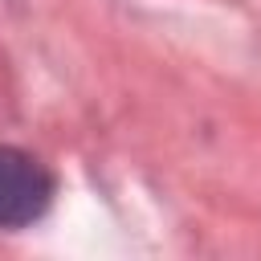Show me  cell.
<instances>
[{
	"mask_svg": "<svg viewBox=\"0 0 261 261\" xmlns=\"http://www.w3.org/2000/svg\"><path fill=\"white\" fill-rule=\"evenodd\" d=\"M53 200V175L20 147H0V228L33 224Z\"/></svg>",
	"mask_w": 261,
	"mask_h": 261,
	"instance_id": "6da1fadb",
	"label": "cell"
}]
</instances>
